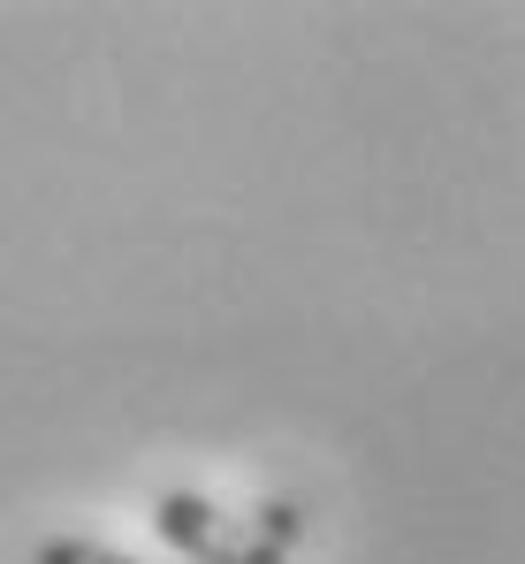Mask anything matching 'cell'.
Segmentation results:
<instances>
[{
    "label": "cell",
    "mask_w": 525,
    "mask_h": 564,
    "mask_svg": "<svg viewBox=\"0 0 525 564\" xmlns=\"http://www.w3.org/2000/svg\"><path fill=\"white\" fill-rule=\"evenodd\" d=\"M31 564H138V557H122V550H107V542H69V534H54V542H39Z\"/></svg>",
    "instance_id": "7a4b0ae2"
},
{
    "label": "cell",
    "mask_w": 525,
    "mask_h": 564,
    "mask_svg": "<svg viewBox=\"0 0 525 564\" xmlns=\"http://www.w3.org/2000/svg\"><path fill=\"white\" fill-rule=\"evenodd\" d=\"M153 527H161V542H168L183 564H206V557H214V542L229 534V519H221L206 496H190V488H168V496L153 503Z\"/></svg>",
    "instance_id": "6da1fadb"
}]
</instances>
